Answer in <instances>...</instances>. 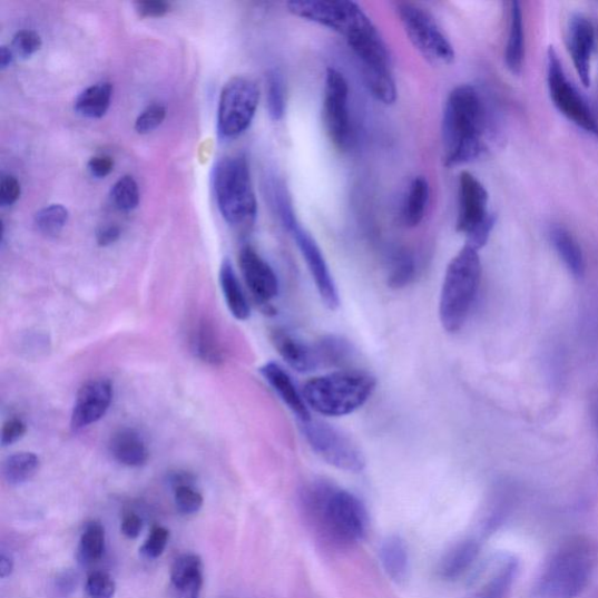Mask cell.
<instances>
[{
    "mask_svg": "<svg viewBox=\"0 0 598 598\" xmlns=\"http://www.w3.org/2000/svg\"><path fill=\"white\" fill-rule=\"evenodd\" d=\"M300 502L310 528L327 546L345 549L366 538L369 512L353 493L318 480L304 486Z\"/></svg>",
    "mask_w": 598,
    "mask_h": 598,
    "instance_id": "1",
    "label": "cell"
},
{
    "mask_svg": "<svg viewBox=\"0 0 598 598\" xmlns=\"http://www.w3.org/2000/svg\"><path fill=\"white\" fill-rule=\"evenodd\" d=\"M296 17L318 23L346 40L362 71L391 69L388 46L364 10L349 0H293L286 4Z\"/></svg>",
    "mask_w": 598,
    "mask_h": 598,
    "instance_id": "2",
    "label": "cell"
},
{
    "mask_svg": "<svg viewBox=\"0 0 598 598\" xmlns=\"http://www.w3.org/2000/svg\"><path fill=\"white\" fill-rule=\"evenodd\" d=\"M487 110L484 101L471 85L453 88L442 117L443 160L457 167L480 158L486 151Z\"/></svg>",
    "mask_w": 598,
    "mask_h": 598,
    "instance_id": "3",
    "label": "cell"
},
{
    "mask_svg": "<svg viewBox=\"0 0 598 598\" xmlns=\"http://www.w3.org/2000/svg\"><path fill=\"white\" fill-rule=\"evenodd\" d=\"M592 545L584 538L562 543L548 560L532 588V598H577L588 587L595 568Z\"/></svg>",
    "mask_w": 598,
    "mask_h": 598,
    "instance_id": "4",
    "label": "cell"
},
{
    "mask_svg": "<svg viewBox=\"0 0 598 598\" xmlns=\"http://www.w3.org/2000/svg\"><path fill=\"white\" fill-rule=\"evenodd\" d=\"M375 388L372 374L342 370L308 380L302 393L307 406L317 414L341 418L362 409Z\"/></svg>",
    "mask_w": 598,
    "mask_h": 598,
    "instance_id": "5",
    "label": "cell"
},
{
    "mask_svg": "<svg viewBox=\"0 0 598 598\" xmlns=\"http://www.w3.org/2000/svg\"><path fill=\"white\" fill-rule=\"evenodd\" d=\"M482 262L478 251L464 246L447 268L440 297V321L450 333L465 324L480 291Z\"/></svg>",
    "mask_w": 598,
    "mask_h": 598,
    "instance_id": "6",
    "label": "cell"
},
{
    "mask_svg": "<svg viewBox=\"0 0 598 598\" xmlns=\"http://www.w3.org/2000/svg\"><path fill=\"white\" fill-rule=\"evenodd\" d=\"M214 194L224 219L236 228H249L257 215L251 167L244 155L223 158L214 169Z\"/></svg>",
    "mask_w": 598,
    "mask_h": 598,
    "instance_id": "7",
    "label": "cell"
},
{
    "mask_svg": "<svg viewBox=\"0 0 598 598\" xmlns=\"http://www.w3.org/2000/svg\"><path fill=\"white\" fill-rule=\"evenodd\" d=\"M496 219V215L489 210L486 186L472 174L463 171L459 179L457 228L465 235V245L476 251L482 249L489 242Z\"/></svg>",
    "mask_w": 598,
    "mask_h": 598,
    "instance_id": "8",
    "label": "cell"
},
{
    "mask_svg": "<svg viewBox=\"0 0 598 598\" xmlns=\"http://www.w3.org/2000/svg\"><path fill=\"white\" fill-rule=\"evenodd\" d=\"M396 13L406 37L424 59L440 66L453 62V46L432 14L412 3H399Z\"/></svg>",
    "mask_w": 598,
    "mask_h": 598,
    "instance_id": "9",
    "label": "cell"
},
{
    "mask_svg": "<svg viewBox=\"0 0 598 598\" xmlns=\"http://www.w3.org/2000/svg\"><path fill=\"white\" fill-rule=\"evenodd\" d=\"M300 427L310 448L327 464L354 473L365 469L362 450L340 429L315 419L300 422Z\"/></svg>",
    "mask_w": 598,
    "mask_h": 598,
    "instance_id": "10",
    "label": "cell"
},
{
    "mask_svg": "<svg viewBox=\"0 0 598 598\" xmlns=\"http://www.w3.org/2000/svg\"><path fill=\"white\" fill-rule=\"evenodd\" d=\"M547 87L556 108L587 134L598 136V119L580 91L568 80L553 46L547 52Z\"/></svg>",
    "mask_w": 598,
    "mask_h": 598,
    "instance_id": "11",
    "label": "cell"
},
{
    "mask_svg": "<svg viewBox=\"0 0 598 598\" xmlns=\"http://www.w3.org/2000/svg\"><path fill=\"white\" fill-rule=\"evenodd\" d=\"M259 102L255 81L236 77L224 87L218 109V131L223 138L243 135L252 125Z\"/></svg>",
    "mask_w": 598,
    "mask_h": 598,
    "instance_id": "12",
    "label": "cell"
},
{
    "mask_svg": "<svg viewBox=\"0 0 598 598\" xmlns=\"http://www.w3.org/2000/svg\"><path fill=\"white\" fill-rule=\"evenodd\" d=\"M349 95L345 77L337 69L327 68L322 118L329 138L342 151L351 146Z\"/></svg>",
    "mask_w": 598,
    "mask_h": 598,
    "instance_id": "13",
    "label": "cell"
},
{
    "mask_svg": "<svg viewBox=\"0 0 598 598\" xmlns=\"http://www.w3.org/2000/svg\"><path fill=\"white\" fill-rule=\"evenodd\" d=\"M288 232L293 235L294 241L305 259L307 269L311 276H313L324 305L330 310H337L341 305L337 285L333 280L324 254L315 238L303 228L298 222L293 225Z\"/></svg>",
    "mask_w": 598,
    "mask_h": 598,
    "instance_id": "14",
    "label": "cell"
},
{
    "mask_svg": "<svg viewBox=\"0 0 598 598\" xmlns=\"http://www.w3.org/2000/svg\"><path fill=\"white\" fill-rule=\"evenodd\" d=\"M238 263H241L245 282L254 301L263 313L274 314L271 302L277 297L280 284L269 263L251 246L243 247L238 255Z\"/></svg>",
    "mask_w": 598,
    "mask_h": 598,
    "instance_id": "15",
    "label": "cell"
},
{
    "mask_svg": "<svg viewBox=\"0 0 598 598\" xmlns=\"http://www.w3.org/2000/svg\"><path fill=\"white\" fill-rule=\"evenodd\" d=\"M112 395V385L109 380L88 381L77 395L70 420L71 430L80 432V430L99 422L108 412Z\"/></svg>",
    "mask_w": 598,
    "mask_h": 598,
    "instance_id": "16",
    "label": "cell"
},
{
    "mask_svg": "<svg viewBox=\"0 0 598 598\" xmlns=\"http://www.w3.org/2000/svg\"><path fill=\"white\" fill-rule=\"evenodd\" d=\"M595 47V29L584 14H574L568 28V50L574 68L585 87L590 86V63Z\"/></svg>",
    "mask_w": 598,
    "mask_h": 598,
    "instance_id": "17",
    "label": "cell"
},
{
    "mask_svg": "<svg viewBox=\"0 0 598 598\" xmlns=\"http://www.w3.org/2000/svg\"><path fill=\"white\" fill-rule=\"evenodd\" d=\"M519 572V561L509 555L494 558L483 580L478 584L473 598H508Z\"/></svg>",
    "mask_w": 598,
    "mask_h": 598,
    "instance_id": "18",
    "label": "cell"
},
{
    "mask_svg": "<svg viewBox=\"0 0 598 598\" xmlns=\"http://www.w3.org/2000/svg\"><path fill=\"white\" fill-rule=\"evenodd\" d=\"M272 341L283 361L293 370L308 373L321 365L316 347L307 345L293 333L282 329L275 330Z\"/></svg>",
    "mask_w": 598,
    "mask_h": 598,
    "instance_id": "19",
    "label": "cell"
},
{
    "mask_svg": "<svg viewBox=\"0 0 598 598\" xmlns=\"http://www.w3.org/2000/svg\"><path fill=\"white\" fill-rule=\"evenodd\" d=\"M259 372L286 406L296 415L298 422H306L313 419L303 393L297 390L288 372L276 363H268L262 366Z\"/></svg>",
    "mask_w": 598,
    "mask_h": 598,
    "instance_id": "20",
    "label": "cell"
},
{
    "mask_svg": "<svg viewBox=\"0 0 598 598\" xmlns=\"http://www.w3.org/2000/svg\"><path fill=\"white\" fill-rule=\"evenodd\" d=\"M203 561L197 555H183L171 568L173 598H200L204 572Z\"/></svg>",
    "mask_w": 598,
    "mask_h": 598,
    "instance_id": "21",
    "label": "cell"
},
{
    "mask_svg": "<svg viewBox=\"0 0 598 598\" xmlns=\"http://www.w3.org/2000/svg\"><path fill=\"white\" fill-rule=\"evenodd\" d=\"M112 458L122 465L140 468L149 460V449L143 438L130 428L119 429L109 443Z\"/></svg>",
    "mask_w": 598,
    "mask_h": 598,
    "instance_id": "22",
    "label": "cell"
},
{
    "mask_svg": "<svg viewBox=\"0 0 598 598\" xmlns=\"http://www.w3.org/2000/svg\"><path fill=\"white\" fill-rule=\"evenodd\" d=\"M481 553V543L468 539L448 550L439 565V576L445 581H457L470 570Z\"/></svg>",
    "mask_w": 598,
    "mask_h": 598,
    "instance_id": "23",
    "label": "cell"
},
{
    "mask_svg": "<svg viewBox=\"0 0 598 598\" xmlns=\"http://www.w3.org/2000/svg\"><path fill=\"white\" fill-rule=\"evenodd\" d=\"M190 349L204 363L220 365L225 361V351L214 325L207 320H200L190 331Z\"/></svg>",
    "mask_w": 598,
    "mask_h": 598,
    "instance_id": "24",
    "label": "cell"
},
{
    "mask_svg": "<svg viewBox=\"0 0 598 598\" xmlns=\"http://www.w3.org/2000/svg\"><path fill=\"white\" fill-rule=\"evenodd\" d=\"M380 560L392 581L402 584L409 578L411 565L409 547L400 536H391L382 542Z\"/></svg>",
    "mask_w": 598,
    "mask_h": 598,
    "instance_id": "25",
    "label": "cell"
},
{
    "mask_svg": "<svg viewBox=\"0 0 598 598\" xmlns=\"http://www.w3.org/2000/svg\"><path fill=\"white\" fill-rule=\"evenodd\" d=\"M549 238L568 271L576 277H582L586 272V259L577 237L566 227L556 225L550 227Z\"/></svg>",
    "mask_w": 598,
    "mask_h": 598,
    "instance_id": "26",
    "label": "cell"
},
{
    "mask_svg": "<svg viewBox=\"0 0 598 598\" xmlns=\"http://www.w3.org/2000/svg\"><path fill=\"white\" fill-rule=\"evenodd\" d=\"M220 286L231 314L238 321H247L251 317V305L228 259L223 262L220 268Z\"/></svg>",
    "mask_w": 598,
    "mask_h": 598,
    "instance_id": "27",
    "label": "cell"
},
{
    "mask_svg": "<svg viewBox=\"0 0 598 598\" xmlns=\"http://www.w3.org/2000/svg\"><path fill=\"white\" fill-rule=\"evenodd\" d=\"M430 199V186L425 177H415L406 195L402 206V223L405 227H418L424 219L427 207Z\"/></svg>",
    "mask_w": 598,
    "mask_h": 598,
    "instance_id": "28",
    "label": "cell"
},
{
    "mask_svg": "<svg viewBox=\"0 0 598 598\" xmlns=\"http://www.w3.org/2000/svg\"><path fill=\"white\" fill-rule=\"evenodd\" d=\"M525 56L523 20L520 3L512 2L510 9L509 36L506 47V65L513 76L522 70Z\"/></svg>",
    "mask_w": 598,
    "mask_h": 598,
    "instance_id": "29",
    "label": "cell"
},
{
    "mask_svg": "<svg viewBox=\"0 0 598 598\" xmlns=\"http://www.w3.org/2000/svg\"><path fill=\"white\" fill-rule=\"evenodd\" d=\"M112 85L100 82L85 89L75 104L76 111L87 118L104 117L111 104Z\"/></svg>",
    "mask_w": 598,
    "mask_h": 598,
    "instance_id": "30",
    "label": "cell"
},
{
    "mask_svg": "<svg viewBox=\"0 0 598 598\" xmlns=\"http://www.w3.org/2000/svg\"><path fill=\"white\" fill-rule=\"evenodd\" d=\"M39 458L29 451L17 452L8 458L3 465V474L8 484L18 487L27 483L38 472Z\"/></svg>",
    "mask_w": 598,
    "mask_h": 598,
    "instance_id": "31",
    "label": "cell"
},
{
    "mask_svg": "<svg viewBox=\"0 0 598 598\" xmlns=\"http://www.w3.org/2000/svg\"><path fill=\"white\" fill-rule=\"evenodd\" d=\"M106 549V532L99 521H90L81 536L79 545V559L84 565L99 561Z\"/></svg>",
    "mask_w": 598,
    "mask_h": 598,
    "instance_id": "32",
    "label": "cell"
},
{
    "mask_svg": "<svg viewBox=\"0 0 598 598\" xmlns=\"http://www.w3.org/2000/svg\"><path fill=\"white\" fill-rule=\"evenodd\" d=\"M416 263L414 256L406 251H398L390 261L388 284L392 290H403L415 278Z\"/></svg>",
    "mask_w": 598,
    "mask_h": 598,
    "instance_id": "33",
    "label": "cell"
},
{
    "mask_svg": "<svg viewBox=\"0 0 598 598\" xmlns=\"http://www.w3.org/2000/svg\"><path fill=\"white\" fill-rule=\"evenodd\" d=\"M321 364L330 366H343L352 356L351 345L343 339L327 336L316 346Z\"/></svg>",
    "mask_w": 598,
    "mask_h": 598,
    "instance_id": "34",
    "label": "cell"
},
{
    "mask_svg": "<svg viewBox=\"0 0 598 598\" xmlns=\"http://www.w3.org/2000/svg\"><path fill=\"white\" fill-rule=\"evenodd\" d=\"M267 107L273 121H281L286 110V95L284 79L278 69L269 70L267 76Z\"/></svg>",
    "mask_w": 598,
    "mask_h": 598,
    "instance_id": "35",
    "label": "cell"
},
{
    "mask_svg": "<svg viewBox=\"0 0 598 598\" xmlns=\"http://www.w3.org/2000/svg\"><path fill=\"white\" fill-rule=\"evenodd\" d=\"M69 218L68 209L62 205H50L40 209L35 217L37 228L47 236L58 235Z\"/></svg>",
    "mask_w": 598,
    "mask_h": 598,
    "instance_id": "36",
    "label": "cell"
},
{
    "mask_svg": "<svg viewBox=\"0 0 598 598\" xmlns=\"http://www.w3.org/2000/svg\"><path fill=\"white\" fill-rule=\"evenodd\" d=\"M110 198L119 210L130 212L139 204V188L131 176L118 179L111 188Z\"/></svg>",
    "mask_w": 598,
    "mask_h": 598,
    "instance_id": "37",
    "label": "cell"
},
{
    "mask_svg": "<svg viewBox=\"0 0 598 598\" xmlns=\"http://www.w3.org/2000/svg\"><path fill=\"white\" fill-rule=\"evenodd\" d=\"M86 591L89 598H114L116 584L108 572L94 571L87 580Z\"/></svg>",
    "mask_w": 598,
    "mask_h": 598,
    "instance_id": "38",
    "label": "cell"
},
{
    "mask_svg": "<svg viewBox=\"0 0 598 598\" xmlns=\"http://www.w3.org/2000/svg\"><path fill=\"white\" fill-rule=\"evenodd\" d=\"M41 45V38L36 31L20 30L12 39L11 49L14 56L29 58L40 50Z\"/></svg>",
    "mask_w": 598,
    "mask_h": 598,
    "instance_id": "39",
    "label": "cell"
},
{
    "mask_svg": "<svg viewBox=\"0 0 598 598\" xmlns=\"http://www.w3.org/2000/svg\"><path fill=\"white\" fill-rule=\"evenodd\" d=\"M175 500L178 511L185 516L198 513L204 504V498L195 487L176 489Z\"/></svg>",
    "mask_w": 598,
    "mask_h": 598,
    "instance_id": "40",
    "label": "cell"
},
{
    "mask_svg": "<svg viewBox=\"0 0 598 598\" xmlns=\"http://www.w3.org/2000/svg\"><path fill=\"white\" fill-rule=\"evenodd\" d=\"M166 117V109L159 104L149 106L136 119L135 129L140 135H147L156 130Z\"/></svg>",
    "mask_w": 598,
    "mask_h": 598,
    "instance_id": "41",
    "label": "cell"
},
{
    "mask_svg": "<svg viewBox=\"0 0 598 598\" xmlns=\"http://www.w3.org/2000/svg\"><path fill=\"white\" fill-rule=\"evenodd\" d=\"M170 532L163 526H155L148 540L140 548V553L148 559H157L163 553L169 542Z\"/></svg>",
    "mask_w": 598,
    "mask_h": 598,
    "instance_id": "42",
    "label": "cell"
},
{
    "mask_svg": "<svg viewBox=\"0 0 598 598\" xmlns=\"http://www.w3.org/2000/svg\"><path fill=\"white\" fill-rule=\"evenodd\" d=\"M27 424L18 418L8 420L2 429V444L9 447L20 441L27 434Z\"/></svg>",
    "mask_w": 598,
    "mask_h": 598,
    "instance_id": "43",
    "label": "cell"
},
{
    "mask_svg": "<svg viewBox=\"0 0 598 598\" xmlns=\"http://www.w3.org/2000/svg\"><path fill=\"white\" fill-rule=\"evenodd\" d=\"M21 187L18 179L13 176H3L0 182V205L12 206L20 197Z\"/></svg>",
    "mask_w": 598,
    "mask_h": 598,
    "instance_id": "44",
    "label": "cell"
},
{
    "mask_svg": "<svg viewBox=\"0 0 598 598\" xmlns=\"http://www.w3.org/2000/svg\"><path fill=\"white\" fill-rule=\"evenodd\" d=\"M112 170L114 159L109 156H95L88 161V171L95 178H106Z\"/></svg>",
    "mask_w": 598,
    "mask_h": 598,
    "instance_id": "45",
    "label": "cell"
},
{
    "mask_svg": "<svg viewBox=\"0 0 598 598\" xmlns=\"http://www.w3.org/2000/svg\"><path fill=\"white\" fill-rule=\"evenodd\" d=\"M136 11L141 18H158L170 11V4L160 0H148V2H137Z\"/></svg>",
    "mask_w": 598,
    "mask_h": 598,
    "instance_id": "46",
    "label": "cell"
},
{
    "mask_svg": "<svg viewBox=\"0 0 598 598\" xmlns=\"http://www.w3.org/2000/svg\"><path fill=\"white\" fill-rule=\"evenodd\" d=\"M143 521L141 519L133 512L125 514L122 520V532L129 539H136L141 531Z\"/></svg>",
    "mask_w": 598,
    "mask_h": 598,
    "instance_id": "47",
    "label": "cell"
},
{
    "mask_svg": "<svg viewBox=\"0 0 598 598\" xmlns=\"http://www.w3.org/2000/svg\"><path fill=\"white\" fill-rule=\"evenodd\" d=\"M119 236H121V229L116 225H108L101 227L97 233V242L101 247H108L114 245Z\"/></svg>",
    "mask_w": 598,
    "mask_h": 598,
    "instance_id": "48",
    "label": "cell"
},
{
    "mask_svg": "<svg viewBox=\"0 0 598 598\" xmlns=\"http://www.w3.org/2000/svg\"><path fill=\"white\" fill-rule=\"evenodd\" d=\"M167 483L176 490L183 487H195L196 477L187 471H175L167 477Z\"/></svg>",
    "mask_w": 598,
    "mask_h": 598,
    "instance_id": "49",
    "label": "cell"
},
{
    "mask_svg": "<svg viewBox=\"0 0 598 598\" xmlns=\"http://www.w3.org/2000/svg\"><path fill=\"white\" fill-rule=\"evenodd\" d=\"M13 568V558L10 555L2 552V557H0V577H2V579L10 577Z\"/></svg>",
    "mask_w": 598,
    "mask_h": 598,
    "instance_id": "50",
    "label": "cell"
},
{
    "mask_svg": "<svg viewBox=\"0 0 598 598\" xmlns=\"http://www.w3.org/2000/svg\"><path fill=\"white\" fill-rule=\"evenodd\" d=\"M13 59L14 53L11 47L2 46V49H0V68H8L12 63Z\"/></svg>",
    "mask_w": 598,
    "mask_h": 598,
    "instance_id": "51",
    "label": "cell"
},
{
    "mask_svg": "<svg viewBox=\"0 0 598 598\" xmlns=\"http://www.w3.org/2000/svg\"><path fill=\"white\" fill-rule=\"evenodd\" d=\"M60 590L67 594L68 590H73L75 587V578L70 576V574H65V576L60 580Z\"/></svg>",
    "mask_w": 598,
    "mask_h": 598,
    "instance_id": "52",
    "label": "cell"
}]
</instances>
